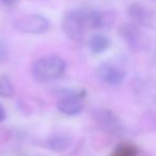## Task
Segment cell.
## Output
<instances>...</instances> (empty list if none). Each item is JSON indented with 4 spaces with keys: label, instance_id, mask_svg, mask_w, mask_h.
<instances>
[{
    "label": "cell",
    "instance_id": "1",
    "mask_svg": "<svg viewBox=\"0 0 156 156\" xmlns=\"http://www.w3.org/2000/svg\"><path fill=\"white\" fill-rule=\"evenodd\" d=\"M66 69L65 61L56 55L43 56L32 68L33 78L39 83H50L60 79Z\"/></svg>",
    "mask_w": 156,
    "mask_h": 156
},
{
    "label": "cell",
    "instance_id": "2",
    "mask_svg": "<svg viewBox=\"0 0 156 156\" xmlns=\"http://www.w3.org/2000/svg\"><path fill=\"white\" fill-rule=\"evenodd\" d=\"M89 13L83 10L71 11L63 20V30L65 34L73 41H79L85 35L89 19Z\"/></svg>",
    "mask_w": 156,
    "mask_h": 156
},
{
    "label": "cell",
    "instance_id": "3",
    "mask_svg": "<svg viewBox=\"0 0 156 156\" xmlns=\"http://www.w3.org/2000/svg\"><path fill=\"white\" fill-rule=\"evenodd\" d=\"M49 21L41 15L29 14L15 19L13 23V29L21 33L28 34H41L48 31Z\"/></svg>",
    "mask_w": 156,
    "mask_h": 156
},
{
    "label": "cell",
    "instance_id": "4",
    "mask_svg": "<svg viewBox=\"0 0 156 156\" xmlns=\"http://www.w3.org/2000/svg\"><path fill=\"white\" fill-rule=\"evenodd\" d=\"M120 35L132 49L140 51L147 47L148 41L146 36L135 23H125L122 26L120 29Z\"/></svg>",
    "mask_w": 156,
    "mask_h": 156
},
{
    "label": "cell",
    "instance_id": "5",
    "mask_svg": "<svg viewBox=\"0 0 156 156\" xmlns=\"http://www.w3.org/2000/svg\"><path fill=\"white\" fill-rule=\"evenodd\" d=\"M97 76L102 82L113 86L121 85L125 78V73L122 70L108 64H103L99 66L97 69Z\"/></svg>",
    "mask_w": 156,
    "mask_h": 156
},
{
    "label": "cell",
    "instance_id": "6",
    "mask_svg": "<svg viewBox=\"0 0 156 156\" xmlns=\"http://www.w3.org/2000/svg\"><path fill=\"white\" fill-rule=\"evenodd\" d=\"M129 18L135 23L136 25L148 26L151 23L153 19V15L151 13L150 9L146 8L144 4L140 3H133L129 5L127 10Z\"/></svg>",
    "mask_w": 156,
    "mask_h": 156
},
{
    "label": "cell",
    "instance_id": "7",
    "mask_svg": "<svg viewBox=\"0 0 156 156\" xmlns=\"http://www.w3.org/2000/svg\"><path fill=\"white\" fill-rule=\"evenodd\" d=\"M56 107L62 114H65L67 116H76L83 112L84 104L79 97L69 96L58 101Z\"/></svg>",
    "mask_w": 156,
    "mask_h": 156
},
{
    "label": "cell",
    "instance_id": "8",
    "mask_svg": "<svg viewBox=\"0 0 156 156\" xmlns=\"http://www.w3.org/2000/svg\"><path fill=\"white\" fill-rule=\"evenodd\" d=\"M72 138L66 134H55L48 139L47 146L53 152H65L71 147Z\"/></svg>",
    "mask_w": 156,
    "mask_h": 156
},
{
    "label": "cell",
    "instance_id": "9",
    "mask_svg": "<svg viewBox=\"0 0 156 156\" xmlns=\"http://www.w3.org/2000/svg\"><path fill=\"white\" fill-rule=\"evenodd\" d=\"M111 41L103 34H94L88 41V47L93 53L100 54L105 52L109 48Z\"/></svg>",
    "mask_w": 156,
    "mask_h": 156
},
{
    "label": "cell",
    "instance_id": "10",
    "mask_svg": "<svg viewBox=\"0 0 156 156\" xmlns=\"http://www.w3.org/2000/svg\"><path fill=\"white\" fill-rule=\"evenodd\" d=\"M94 117L98 119V123L101 125H105V126L112 127V129H116L117 126V119L116 117L111 114L109 112L104 111V109H98L94 113Z\"/></svg>",
    "mask_w": 156,
    "mask_h": 156
},
{
    "label": "cell",
    "instance_id": "11",
    "mask_svg": "<svg viewBox=\"0 0 156 156\" xmlns=\"http://www.w3.org/2000/svg\"><path fill=\"white\" fill-rule=\"evenodd\" d=\"M14 94V86L10 78L6 76H0V96L3 98H10Z\"/></svg>",
    "mask_w": 156,
    "mask_h": 156
},
{
    "label": "cell",
    "instance_id": "12",
    "mask_svg": "<svg viewBox=\"0 0 156 156\" xmlns=\"http://www.w3.org/2000/svg\"><path fill=\"white\" fill-rule=\"evenodd\" d=\"M113 156H137V151L132 146H122L116 150Z\"/></svg>",
    "mask_w": 156,
    "mask_h": 156
},
{
    "label": "cell",
    "instance_id": "13",
    "mask_svg": "<svg viewBox=\"0 0 156 156\" xmlns=\"http://www.w3.org/2000/svg\"><path fill=\"white\" fill-rule=\"evenodd\" d=\"M19 0H0V2L2 4H4V5H14Z\"/></svg>",
    "mask_w": 156,
    "mask_h": 156
},
{
    "label": "cell",
    "instance_id": "14",
    "mask_svg": "<svg viewBox=\"0 0 156 156\" xmlns=\"http://www.w3.org/2000/svg\"><path fill=\"white\" fill-rule=\"evenodd\" d=\"M5 116H6L5 111H4L3 106H2V105L0 104V122H2L4 119H5Z\"/></svg>",
    "mask_w": 156,
    "mask_h": 156
},
{
    "label": "cell",
    "instance_id": "15",
    "mask_svg": "<svg viewBox=\"0 0 156 156\" xmlns=\"http://www.w3.org/2000/svg\"><path fill=\"white\" fill-rule=\"evenodd\" d=\"M153 1H156V0H153Z\"/></svg>",
    "mask_w": 156,
    "mask_h": 156
}]
</instances>
